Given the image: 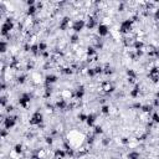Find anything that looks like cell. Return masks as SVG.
<instances>
[{"label":"cell","mask_w":159,"mask_h":159,"mask_svg":"<svg viewBox=\"0 0 159 159\" xmlns=\"http://www.w3.org/2000/svg\"><path fill=\"white\" fill-rule=\"evenodd\" d=\"M133 25H134V22L130 20V19H126V20H123L121 22V26H119V30H118L119 34H122L123 36H128L133 30Z\"/></svg>","instance_id":"obj_1"},{"label":"cell","mask_w":159,"mask_h":159,"mask_svg":"<svg viewBox=\"0 0 159 159\" xmlns=\"http://www.w3.org/2000/svg\"><path fill=\"white\" fill-rule=\"evenodd\" d=\"M44 116L40 111H36L30 118V126H36V127H43Z\"/></svg>","instance_id":"obj_2"},{"label":"cell","mask_w":159,"mask_h":159,"mask_svg":"<svg viewBox=\"0 0 159 159\" xmlns=\"http://www.w3.org/2000/svg\"><path fill=\"white\" fill-rule=\"evenodd\" d=\"M31 98L32 96L30 95V93H22V95L19 97V105H20V107H22L24 109H27L29 108V105H30V102H31Z\"/></svg>","instance_id":"obj_3"},{"label":"cell","mask_w":159,"mask_h":159,"mask_svg":"<svg viewBox=\"0 0 159 159\" xmlns=\"http://www.w3.org/2000/svg\"><path fill=\"white\" fill-rule=\"evenodd\" d=\"M16 122H17V116H10L9 114L5 119H4V122H3V124H4V129H6V130H10L16 124Z\"/></svg>","instance_id":"obj_4"},{"label":"cell","mask_w":159,"mask_h":159,"mask_svg":"<svg viewBox=\"0 0 159 159\" xmlns=\"http://www.w3.org/2000/svg\"><path fill=\"white\" fill-rule=\"evenodd\" d=\"M83 27H86V20H83V19H77V20L73 21L72 30H73L75 34H78L80 31H82Z\"/></svg>","instance_id":"obj_5"},{"label":"cell","mask_w":159,"mask_h":159,"mask_svg":"<svg viewBox=\"0 0 159 159\" xmlns=\"http://www.w3.org/2000/svg\"><path fill=\"white\" fill-rule=\"evenodd\" d=\"M148 78L151 80L153 83H158V82H159V67L153 66L151 70H149Z\"/></svg>","instance_id":"obj_6"},{"label":"cell","mask_w":159,"mask_h":159,"mask_svg":"<svg viewBox=\"0 0 159 159\" xmlns=\"http://www.w3.org/2000/svg\"><path fill=\"white\" fill-rule=\"evenodd\" d=\"M72 24H73V22L71 21V19H70L68 16H65V17H62V20L60 21L59 29L62 30V31H66L67 29H70V27L72 29Z\"/></svg>","instance_id":"obj_7"},{"label":"cell","mask_w":159,"mask_h":159,"mask_svg":"<svg viewBox=\"0 0 159 159\" xmlns=\"http://www.w3.org/2000/svg\"><path fill=\"white\" fill-rule=\"evenodd\" d=\"M96 26H98V22H97V19L93 16V15H88L86 19V27L88 30H92L95 29Z\"/></svg>","instance_id":"obj_8"},{"label":"cell","mask_w":159,"mask_h":159,"mask_svg":"<svg viewBox=\"0 0 159 159\" xmlns=\"http://www.w3.org/2000/svg\"><path fill=\"white\" fill-rule=\"evenodd\" d=\"M101 91L105 92V93H112L114 91V86L113 83L109 82V81H105L101 83Z\"/></svg>","instance_id":"obj_9"},{"label":"cell","mask_w":159,"mask_h":159,"mask_svg":"<svg viewBox=\"0 0 159 159\" xmlns=\"http://www.w3.org/2000/svg\"><path fill=\"white\" fill-rule=\"evenodd\" d=\"M108 32H109L108 26H107L106 24H98V26H97V34H98V36H100V37H105V36L108 35Z\"/></svg>","instance_id":"obj_10"},{"label":"cell","mask_w":159,"mask_h":159,"mask_svg":"<svg viewBox=\"0 0 159 159\" xmlns=\"http://www.w3.org/2000/svg\"><path fill=\"white\" fill-rule=\"evenodd\" d=\"M54 105H55V107H56V109L63 111V109L68 108V102L65 101V100H62V98H59V100H56V102H55Z\"/></svg>","instance_id":"obj_11"},{"label":"cell","mask_w":159,"mask_h":159,"mask_svg":"<svg viewBox=\"0 0 159 159\" xmlns=\"http://www.w3.org/2000/svg\"><path fill=\"white\" fill-rule=\"evenodd\" d=\"M60 98H62V100L65 101H71L73 98V92L71 90H62L61 92H60Z\"/></svg>","instance_id":"obj_12"},{"label":"cell","mask_w":159,"mask_h":159,"mask_svg":"<svg viewBox=\"0 0 159 159\" xmlns=\"http://www.w3.org/2000/svg\"><path fill=\"white\" fill-rule=\"evenodd\" d=\"M66 157H67V153H66L65 149H60V148L55 149V152H54V158L55 159H65Z\"/></svg>","instance_id":"obj_13"},{"label":"cell","mask_w":159,"mask_h":159,"mask_svg":"<svg viewBox=\"0 0 159 159\" xmlns=\"http://www.w3.org/2000/svg\"><path fill=\"white\" fill-rule=\"evenodd\" d=\"M57 80H59V77L56 76V75H47V76L45 77V85H49V86H51L52 83H55V82H57Z\"/></svg>","instance_id":"obj_14"},{"label":"cell","mask_w":159,"mask_h":159,"mask_svg":"<svg viewBox=\"0 0 159 159\" xmlns=\"http://www.w3.org/2000/svg\"><path fill=\"white\" fill-rule=\"evenodd\" d=\"M139 95H141V86H139L138 83H137L135 86H133V90H130L129 96L132 97V98H138Z\"/></svg>","instance_id":"obj_15"},{"label":"cell","mask_w":159,"mask_h":159,"mask_svg":"<svg viewBox=\"0 0 159 159\" xmlns=\"http://www.w3.org/2000/svg\"><path fill=\"white\" fill-rule=\"evenodd\" d=\"M95 122H96V114L90 113L87 116V121H86L87 126L88 127H95Z\"/></svg>","instance_id":"obj_16"},{"label":"cell","mask_w":159,"mask_h":159,"mask_svg":"<svg viewBox=\"0 0 159 159\" xmlns=\"http://www.w3.org/2000/svg\"><path fill=\"white\" fill-rule=\"evenodd\" d=\"M152 111H153V106H152V105H143L139 112H142V113H147V114H151Z\"/></svg>","instance_id":"obj_17"},{"label":"cell","mask_w":159,"mask_h":159,"mask_svg":"<svg viewBox=\"0 0 159 159\" xmlns=\"http://www.w3.org/2000/svg\"><path fill=\"white\" fill-rule=\"evenodd\" d=\"M80 43V36L78 34H73L71 37H70V44L71 45H77Z\"/></svg>","instance_id":"obj_18"},{"label":"cell","mask_w":159,"mask_h":159,"mask_svg":"<svg viewBox=\"0 0 159 159\" xmlns=\"http://www.w3.org/2000/svg\"><path fill=\"white\" fill-rule=\"evenodd\" d=\"M35 153L40 157V159H45L46 157H47V152H46V149H43V148H41V149H37Z\"/></svg>","instance_id":"obj_19"},{"label":"cell","mask_w":159,"mask_h":159,"mask_svg":"<svg viewBox=\"0 0 159 159\" xmlns=\"http://www.w3.org/2000/svg\"><path fill=\"white\" fill-rule=\"evenodd\" d=\"M26 81H27V76H26V75H20V76L16 77V82L19 83V85H24Z\"/></svg>","instance_id":"obj_20"},{"label":"cell","mask_w":159,"mask_h":159,"mask_svg":"<svg viewBox=\"0 0 159 159\" xmlns=\"http://www.w3.org/2000/svg\"><path fill=\"white\" fill-rule=\"evenodd\" d=\"M101 113L105 114V116L109 114V113H111V107H109L108 105H103V106L101 107Z\"/></svg>","instance_id":"obj_21"},{"label":"cell","mask_w":159,"mask_h":159,"mask_svg":"<svg viewBox=\"0 0 159 159\" xmlns=\"http://www.w3.org/2000/svg\"><path fill=\"white\" fill-rule=\"evenodd\" d=\"M39 50H40V54L47 51V44L44 43V41H40V43H39Z\"/></svg>","instance_id":"obj_22"},{"label":"cell","mask_w":159,"mask_h":159,"mask_svg":"<svg viewBox=\"0 0 159 159\" xmlns=\"http://www.w3.org/2000/svg\"><path fill=\"white\" fill-rule=\"evenodd\" d=\"M151 121H152L154 124H158L159 123V113H158V112H154V113L152 114Z\"/></svg>","instance_id":"obj_23"},{"label":"cell","mask_w":159,"mask_h":159,"mask_svg":"<svg viewBox=\"0 0 159 159\" xmlns=\"http://www.w3.org/2000/svg\"><path fill=\"white\" fill-rule=\"evenodd\" d=\"M95 135H98V134H102L103 133V129H102V127L101 126H95L93 127V132H92Z\"/></svg>","instance_id":"obj_24"},{"label":"cell","mask_w":159,"mask_h":159,"mask_svg":"<svg viewBox=\"0 0 159 159\" xmlns=\"http://www.w3.org/2000/svg\"><path fill=\"white\" fill-rule=\"evenodd\" d=\"M103 73L107 75V76H108V75H112L113 73V68H112L109 65H106V66H103Z\"/></svg>","instance_id":"obj_25"},{"label":"cell","mask_w":159,"mask_h":159,"mask_svg":"<svg viewBox=\"0 0 159 159\" xmlns=\"http://www.w3.org/2000/svg\"><path fill=\"white\" fill-rule=\"evenodd\" d=\"M127 159H139V153H138V152H135V151L130 152V153H128Z\"/></svg>","instance_id":"obj_26"},{"label":"cell","mask_w":159,"mask_h":159,"mask_svg":"<svg viewBox=\"0 0 159 159\" xmlns=\"http://www.w3.org/2000/svg\"><path fill=\"white\" fill-rule=\"evenodd\" d=\"M13 151L15 152V153H17V154H20V156H21V154H22V144H16V146L14 147Z\"/></svg>","instance_id":"obj_27"},{"label":"cell","mask_w":159,"mask_h":159,"mask_svg":"<svg viewBox=\"0 0 159 159\" xmlns=\"http://www.w3.org/2000/svg\"><path fill=\"white\" fill-rule=\"evenodd\" d=\"M32 80H34L35 83H40V82H41V75L37 73V72H35L34 75H32Z\"/></svg>","instance_id":"obj_28"},{"label":"cell","mask_w":159,"mask_h":159,"mask_svg":"<svg viewBox=\"0 0 159 159\" xmlns=\"http://www.w3.org/2000/svg\"><path fill=\"white\" fill-rule=\"evenodd\" d=\"M45 142L47 146H52L54 144V138H52V135H47V137H45Z\"/></svg>","instance_id":"obj_29"},{"label":"cell","mask_w":159,"mask_h":159,"mask_svg":"<svg viewBox=\"0 0 159 159\" xmlns=\"http://www.w3.org/2000/svg\"><path fill=\"white\" fill-rule=\"evenodd\" d=\"M126 73H127V77H137V73H135L132 68H128L127 71H126Z\"/></svg>","instance_id":"obj_30"},{"label":"cell","mask_w":159,"mask_h":159,"mask_svg":"<svg viewBox=\"0 0 159 159\" xmlns=\"http://www.w3.org/2000/svg\"><path fill=\"white\" fill-rule=\"evenodd\" d=\"M6 49H8L6 41L3 39V40H1V52H3V54H5V52H6Z\"/></svg>","instance_id":"obj_31"},{"label":"cell","mask_w":159,"mask_h":159,"mask_svg":"<svg viewBox=\"0 0 159 159\" xmlns=\"http://www.w3.org/2000/svg\"><path fill=\"white\" fill-rule=\"evenodd\" d=\"M87 116H88V114L80 113V114H78V119L81 121V122H86V121H87Z\"/></svg>","instance_id":"obj_32"},{"label":"cell","mask_w":159,"mask_h":159,"mask_svg":"<svg viewBox=\"0 0 159 159\" xmlns=\"http://www.w3.org/2000/svg\"><path fill=\"white\" fill-rule=\"evenodd\" d=\"M153 17H154V21H159V9H156V10H154Z\"/></svg>","instance_id":"obj_33"},{"label":"cell","mask_w":159,"mask_h":159,"mask_svg":"<svg viewBox=\"0 0 159 159\" xmlns=\"http://www.w3.org/2000/svg\"><path fill=\"white\" fill-rule=\"evenodd\" d=\"M13 111H14V107L9 105V106H8V109H6V112H8V113H10V112H13Z\"/></svg>","instance_id":"obj_34"},{"label":"cell","mask_w":159,"mask_h":159,"mask_svg":"<svg viewBox=\"0 0 159 159\" xmlns=\"http://www.w3.org/2000/svg\"><path fill=\"white\" fill-rule=\"evenodd\" d=\"M30 159H40V157H39V156H37V154H36V153H34V154H32V156L30 157Z\"/></svg>","instance_id":"obj_35"}]
</instances>
